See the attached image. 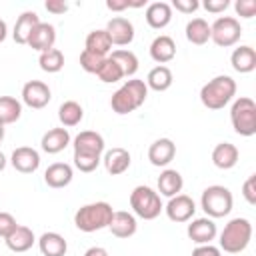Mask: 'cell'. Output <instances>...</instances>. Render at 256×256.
Instances as JSON below:
<instances>
[{
	"label": "cell",
	"mask_w": 256,
	"mask_h": 256,
	"mask_svg": "<svg viewBox=\"0 0 256 256\" xmlns=\"http://www.w3.org/2000/svg\"><path fill=\"white\" fill-rule=\"evenodd\" d=\"M242 36V26L234 16H220L210 24V40L216 46H234Z\"/></svg>",
	"instance_id": "obj_8"
},
{
	"label": "cell",
	"mask_w": 256,
	"mask_h": 256,
	"mask_svg": "<svg viewBox=\"0 0 256 256\" xmlns=\"http://www.w3.org/2000/svg\"><path fill=\"white\" fill-rule=\"evenodd\" d=\"M16 226H18V222L10 212H0V238L10 236L16 230Z\"/></svg>",
	"instance_id": "obj_39"
},
{
	"label": "cell",
	"mask_w": 256,
	"mask_h": 256,
	"mask_svg": "<svg viewBox=\"0 0 256 256\" xmlns=\"http://www.w3.org/2000/svg\"><path fill=\"white\" fill-rule=\"evenodd\" d=\"M112 214H114V210L108 202H104V200L90 202V204H84L76 210L74 224L82 232H96V230L108 228V224L112 220Z\"/></svg>",
	"instance_id": "obj_3"
},
{
	"label": "cell",
	"mask_w": 256,
	"mask_h": 256,
	"mask_svg": "<svg viewBox=\"0 0 256 256\" xmlns=\"http://www.w3.org/2000/svg\"><path fill=\"white\" fill-rule=\"evenodd\" d=\"M100 162H102L100 156H88V154H76L74 152V166L80 172H94Z\"/></svg>",
	"instance_id": "obj_38"
},
{
	"label": "cell",
	"mask_w": 256,
	"mask_h": 256,
	"mask_svg": "<svg viewBox=\"0 0 256 256\" xmlns=\"http://www.w3.org/2000/svg\"><path fill=\"white\" fill-rule=\"evenodd\" d=\"M232 204H234L232 192L226 186H220V184L208 186L200 196V206H202V210L206 212L208 218L228 216L230 210H232Z\"/></svg>",
	"instance_id": "obj_5"
},
{
	"label": "cell",
	"mask_w": 256,
	"mask_h": 256,
	"mask_svg": "<svg viewBox=\"0 0 256 256\" xmlns=\"http://www.w3.org/2000/svg\"><path fill=\"white\" fill-rule=\"evenodd\" d=\"M186 234H188V238H190L192 242H196V244L200 246V244H210V242L216 238L218 230H216L214 220L206 216V218H196V220H192V222L188 224V228H186Z\"/></svg>",
	"instance_id": "obj_15"
},
{
	"label": "cell",
	"mask_w": 256,
	"mask_h": 256,
	"mask_svg": "<svg viewBox=\"0 0 256 256\" xmlns=\"http://www.w3.org/2000/svg\"><path fill=\"white\" fill-rule=\"evenodd\" d=\"M186 40L196 46L206 44L210 40V24L204 18H192L186 24Z\"/></svg>",
	"instance_id": "obj_31"
},
{
	"label": "cell",
	"mask_w": 256,
	"mask_h": 256,
	"mask_svg": "<svg viewBox=\"0 0 256 256\" xmlns=\"http://www.w3.org/2000/svg\"><path fill=\"white\" fill-rule=\"evenodd\" d=\"M110 232L116 236V238H130L136 234L138 230V222H136V216L126 212V210H118L112 214V220L108 224Z\"/></svg>",
	"instance_id": "obj_17"
},
{
	"label": "cell",
	"mask_w": 256,
	"mask_h": 256,
	"mask_svg": "<svg viewBox=\"0 0 256 256\" xmlns=\"http://www.w3.org/2000/svg\"><path fill=\"white\" fill-rule=\"evenodd\" d=\"M44 8H46L48 12H52V14H64V12L68 10V4L62 2V0H46Z\"/></svg>",
	"instance_id": "obj_45"
},
{
	"label": "cell",
	"mask_w": 256,
	"mask_h": 256,
	"mask_svg": "<svg viewBox=\"0 0 256 256\" xmlns=\"http://www.w3.org/2000/svg\"><path fill=\"white\" fill-rule=\"evenodd\" d=\"M202 6H204V10H208L210 14H220V12H224V10L230 6V2H228V0H206Z\"/></svg>",
	"instance_id": "obj_43"
},
{
	"label": "cell",
	"mask_w": 256,
	"mask_h": 256,
	"mask_svg": "<svg viewBox=\"0 0 256 256\" xmlns=\"http://www.w3.org/2000/svg\"><path fill=\"white\" fill-rule=\"evenodd\" d=\"M4 140V124H0V142Z\"/></svg>",
	"instance_id": "obj_50"
},
{
	"label": "cell",
	"mask_w": 256,
	"mask_h": 256,
	"mask_svg": "<svg viewBox=\"0 0 256 256\" xmlns=\"http://www.w3.org/2000/svg\"><path fill=\"white\" fill-rule=\"evenodd\" d=\"M234 94H236L234 78L220 74V76H214L212 80H208L200 88V102L208 110H222L234 98Z\"/></svg>",
	"instance_id": "obj_2"
},
{
	"label": "cell",
	"mask_w": 256,
	"mask_h": 256,
	"mask_svg": "<svg viewBox=\"0 0 256 256\" xmlns=\"http://www.w3.org/2000/svg\"><path fill=\"white\" fill-rule=\"evenodd\" d=\"M38 248H40L42 256H66V252H68V244H66L64 236L58 232H44L38 238Z\"/></svg>",
	"instance_id": "obj_27"
},
{
	"label": "cell",
	"mask_w": 256,
	"mask_h": 256,
	"mask_svg": "<svg viewBox=\"0 0 256 256\" xmlns=\"http://www.w3.org/2000/svg\"><path fill=\"white\" fill-rule=\"evenodd\" d=\"M174 56H176V44H174V40L170 36L160 34V36H156L152 40V44H150V58L154 62H158V66L168 64L170 60H174Z\"/></svg>",
	"instance_id": "obj_19"
},
{
	"label": "cell",
	"mask_w": 256,
	"mask_h": 256,
	"mask_svg": "<svg viewBox=\"0 0 256 256\" xmlns=\"http://www.w3.org/2000/svg\"><path fill=\"white\" fill-rule=\"evenodd\" d=\"M252 240V224L248 218H232L220 232V250L228 254H238L246 250Z\"/></svg>",
	"instance_id": "obj_4"
},
{
	"label": "cell",
	"mask_w": 256,
	"mask_h": 256,
	"mask_svg": "<svg viewBox=\"0 0 256 256\" xmlns=\"http://www.w3.org/2000/svg\"><path fill=\"white\" fill-rule=\"evenodd\" d=\"M110 58H112L114 62H118V66L122 68V72H124L126 78H128V76H134V74L138 72V58H136L134 52H130V50H126V48H120V50H114V52L110 54Z\"/></svg>",
	"instance_id": "obj_34"
},
{
	"label": "cell",
	"mask_w": 256,
	"mask_h": 256,
	"mask_svg": "<svg viewBox=\"0 0 256 256\" xmlns=\"http://www.w3.org/2000/svg\"><path fill=\"white\" fill-rule=\"evenodd\" d=\"M230 64H232V68H234L236 72H240V74L252 72V70L256 68V50H254L252 46H248V44L234 48V52H232V56H230Z\"/></svg>",
	"instance_id": "obj_24"
},
{
	"label": "cell",
	"mask_w": 256,
	"mask_h": 256,
	"mask_svg": "<svg viewBox=\"0 0 256 256\" xmlns=\"http://www.w3.org/2000/svg\"><path fill=\"white\" fill-rule=\"evenodd\" d=\"M22 116V104L14 96H0V124H14Z\"/></svg>",
	"instance_id": "obj_33"
},
{
	"label": "cell",
	"mask_w": 256,
	"mask_h": 256,
	"mask_svg": "<svg viewBox=\"0 0 256 256\" xmlns=\"http://www.w3.org/2000/svg\"><path fill=\"white\" fill-rule=\"evenodd\" d=\"M84 50H90L94 54H100V56H106L110 50H112V42H110V36L104 28H96L92 32H88L86 36V42H84Z\"/></svg>",
	"instance_id": "obj_30"
},
{
	"label": "cell",
	"mask_w": 256,
	"mask_h": 256,
	"mask_svg": "<svg viewBox=\"0 0 256 256\" xmlns=\"http://www.w3.org/2000/svg\"><path fill=\"white\" fill-rule=\"evenodd\" d=\"M54 42H56V28L52 24H48V22H40L32 30V34L28 38V46L32 50L40 52V54L52 50L54 48Z\"/></svg>",
	"instance_id": "obj_16"
},
{
	"label": "cell",
	"mask_w": 256,
	"mask_h": 256,
	"mask_svg": "<svg viewBox=\"0 0 256 256\" xmlns=\"http://www.w3.org/2000/svg\"><path fill=\"white\" fill-rule=\"evenodd\" d=\"M176 156V144L170 138H158L148 148V160L152 166H168Z\"/></svg>",
	"instance_id": "obj_14"
},
{
	"label": "cell",
	"mask_w": 256,
	"mask_h": 256,
	"mask_svg": "<svg viewBox=\"0 0 256 256\" xmlns=\"http://www.w3.org/2000/svg\"><path fill=\"white\" fill-rule=\"evenodd\" d=\"M96 76H98L104 84H114V82H118V80L124 78V72H122V68L118 66V62H114L110 56H106V60H104V64L100 66V70H98Z\"/></svg>",
	"instance_id": "obj_36"
},
{
	"label": "cell",
	"mask_w": 256,
	"mask_h": 256,
	"mask_svg": "<svg viewBox=\"0 0 256 256\" xmlns=\"http://www.w3.org/2000/svg\"><path fill=\"white\" fill-rule=\"evenodd\" d=\"M10 164L14 170H18L22 174H32L40 166V154H38V150L30 148V146H18L10 156Z\"/></svg>",
	"instance_id": "obj_13"
},
{
	"label": "cell",
	"mask_w": 256,
	"mask_h": 256,
	"mask_svg": "<svg viewBox=\"0 0 256 256\" xmlns=\"http://www.w3.org/2000/svg\"><path fill=\"white\" fill-rule=\"evenodd\" d=\"M166 210V216L172 220V222H188L194 212H196V204L190 196L186 194H176L168 200V204L164 206Z\"/></svg>",
	"instance_id": "obj_10"
},
{
	"label": "cell",
	"mask_w": 256,
	"mask_h": 256,
	"mask_svg": "<svg viewBox=\"0 0 256 256\" xmlns=\"http://www.w3.org/2000/svg\"><path fill=\"white\" fill-rule=\"evenodd\" d=\"M146 96H148L146 82L138 78H130L112 94L110 106L116 114H130L146 102Z\"/></svg>",
	"instance_id": "obj_1"
},
{
	"label": "cell",
	"mask_w": 256,
	"mask_h": 256,
	"mask_svg": "<svg viewBox=\"0 0 256 256\" xmlns=\"http://www.w3.org/2000/svg\"><path fill=\"white\" fill-rule=\"evenodd\" d=\"M230 122L236 134L254 136L256 134V102L248 96L236 98L230 108Z\"/></svg>",
	"instance_id": "obj_6"
},
{
	"label": "cell",
	"mask_w": 256,
	"mask_h": 256,
	"mask_svg": "<svg viewBox=\"0 0 256 256\" xmlns=\"http://www.w3.org/2000/svg\"><path fill=\"white\" fill-rule=\"evenodd\" d=\"M106 8L112 12H122L130 8V0H106Z\"/></svg>",
	"instance_id": "obj_46"
},
{
	"label": "cell",
	"mask_w": 256,
	"mask_h": 256,
	"mask_svg": "<svg viewBox=\"0 0 256 256\" xmlns=\"http://www.w3.org/2000/svg\"><path fill=\"white\" fill-rule=\"evenodd\" d=\"M68 144H70V132L66 128H50L40 140V146L46 154H58Z\"/></svg>",
	"instance_id": "obj_23"
},
{
	"label": "cell",
	"mask_w": 256,
	"mask_h": 256,
	"mask_svg": "<svg viewBox=\"0 0 256 256\" xmlns=\"http://www.w3.org/2000/svg\"><path fill=\"white\" fill-rule=\"evenodd\" d=\"M242 196L246 198V202L250 206L256 204V174H250L246 178V182L242 184Z\"/></svg>",
	"instance_id": "obj_41"
},
{
	"label": "cell",
	"mask_w": 256,
	"mask_h": 256,
	"mask_svg": "<svg viewBox=\"0 0 256 256\" xmlns=\"http://www.w3.org/2000/svg\"><path fill=\"white\" fill-rule=\"evenodd\" d=\"M182 186H184V180H182V174L178 170L166 168V170L160 172V176H158V194H162L166 198H172V196L182 192Z\"/></svg>",
	"instance_id": "obj_26"
},
{
	"label": "cell",
	"mask_w": 256,
	"mask_h": 256,
	"mask_svg": "<svg viewBox=\"0 0 256 256\" xmlns=\"http://www.w3.org/2000/svg\"><path fill=\"white\" fill-rule=\"evenodd\" d=\"M172 80H174V76L168 66H154L146 76V86L156 92H164L172 86Z\"/></svg>",
	"instance_id": "obj_32"
},
{
	"label": "cell",
	"mask_w": 256,
	"mask_h": 256,
	"mask_svg": "<svg viewBox=\"0 0 256 256\" xmlns=\"http://www.w3.org/2000/svg\"><path fill=\"white\" fill-rule=\"evenodd\" d=\"M6 162H8V160H6V156H4L2 152H0V172H2L4 168H6Z\"/></svg>",
	"instance_id": "obj_49"
},
{
	"label": "cell",
	"mask_w": 256,
	"mask_h": 256,
	"mask_svg": "<svg viewBox=\"0 0 256 256\" xmlns=\"http://www.w3.org/2000/svg\"><path fill=\"white\" fill-rule=\"evenodd\" d=\"M172 20V6L168 2H152L146 6V22L154 30H162Z\"/></svg>",
	"instance_id": "obj_22"
},
{
	"label": "cell",
	"mask_w": 256,
	"mask_h": 256,
	"mask_svg": "<svg viewBox=\"0 0 256 256\" xmlns=\"http://www.w3.org/2000/svg\"><path fill=\"white\" fill-rule=\"evenodd\" d=\"M170 6L176 8L182 14H192V12H196L200 8V2L198 0H174Z\"/></svg>",
	"instance_id": "obj_42"
},
{
	"label": "cell",
	"mask_w": 256,
	"mask_h": 256,
	"mask_svg": "<svg viewBox=\"0 0 256 256\" xmlns=\"http://www.w3.org/2000/svg\"><path fill=\"white\" fill-rule=\"evenodd\" d=\"M4 242H6V246L12 250V252H26V250H30L32 246H34V242H36V236H34V232L28 228V226H16V230L10 234V236H6L4 238Z\"/></svg>",
	"instance_id": "obj_28"
},
{
	"label": "cell",
	"mask_w": 256,
	"mask_h": 256,
	"mask_svg": "<svg viewBox=\"0 0 256 256\" xmlns=\"http://www.w3.org/2000/svg\"><path fill=\"white\" fill-rule=\"evenodd\" d=\"M234 10L240 18H252L256 14V0H236Z\"/></svg>",
	"instance_id": "obj_40"
},
{
	"label": "cell",
	"mask_w": 256,
	"mask_h": 256,
	"mask_svg": "<svg viewBox=\"0 0 256 256\" xmlns=\"http://www.w3.org/2000/svg\"><path fill=\"white\" fill-rule=\"evenodd\" d=\"M130 208L136 216L144 220H154L164 210L160 194L150 186H136L130 192Z\"/></svg>",
	"instance_id": "obj_7"
},
{
	"label": "cell",
	"mask_w": 256,
	"mask_h": 256,
	"mask_svg": "<svg viewBox=\"0 0 256 256\" xmlns=\"http://www.w3.org/2000/svg\"><path fill=\"white\" fill-rule=\"evenodd\" d=\"M40 24V18L34 10H26L16 18L14 30H12V38L16 44H28V38L32 34V30Z\"/></svg>",
	"instance_id": "obj_20"
},
{
	"label": "cell",
	"mask_w": 256,
	"mask_h": 256,
	"mask_svg": "<svg viewBox=\"0 0 256 256\" xmlns=\"http://www.w3.org/2000/svg\"><path fill=\"white\" fill-rule=\"evenodd\" d=\"M238 162V148L230 142H220L212 150V164L220 170H230Z\"/></svg>",
	"instance_id": "obj_25"
},
{
	"label": "cell",
	"mask_w": 256,
	"mask_h": 256,
	"mask_svg": "<svg viewBox=\"0 0 256 256\" xmlns=\"http://www.w3.org/2000/svg\"><path fill=\"white\" fill-rule=\"evenodd\" d=\"M84 118V108L76 102V100H66L60 104L58 108V120L62 124V128H72L78 126Z\"/></svg>",
	"instance_id": "obj_29"
},
{
	"label": "cell",
	"mask_w": 256,
	"mask_h": 256,
	"mask_svg": "<svg viewBox=\"0 0 256 256\" xmlns=\"http://www.w3.org/2000/svg\"><path fill=\"white\" fill-rule=\"evenodd\" d=\"M6 36H8V26H6V22L0 18V44L6 40Z\"/></svg>",
	"instance_id": "obj_48"
},
{
	"label": "cell",
	"mask_w": 256,
	"mask_h": 256,
	"mask_svg": "<svg viewBox=\"0 0 256 256\" xmlns=\"http://www.w3.org/2000/svg\"><path fill=\"white\" fill-rule=\"evenodd\" d=\"M192 256H222V252L212 244H200L192 250Z\"/></svg>",
	"instance_id": "obj_44"
},
{
	"label": "cell",
	"mask_w": 256,
	"mask_h": 256,
	"mask_svg": "<svg viewBox=\"0 0 256 256\" xmlns=\"http://www.w3.org/2000/svg\"><path fill=\"white\" fill-rule=\"evenodd\" d=\"M38 64H40V68H42L44 72L56 74V72H60V70L64 68V54H62L58 48H52V50L42 52V54L38 56Z\"/></svg>",
	"instance_id": "obj_35"
},
{
	"label": "cell",
	"mask_w": 256,
	"mask_h": 256,
	"mask_svg": "<svg viewBox=\"0 0 256 256\" xmlns=\"http://www.w3.org/2000/svg\"><path fill=\"white\" fill-rule=\"evenodd\" d=\"M72 178H74L72 166L66 164V162H54L44 172V182L50 188H64V186H68L72 182Z\"/></svg>",
	"instance_id": "obj_21"
},
{
	"label": "cell",
	"mask_w": 256,
	"mask_h": 256,
	"mask_svg": "<svg viewBox=\"0 0 256 256\" xmlns=\"http://www.w3.org/2000/svg\"><path fill=\"white\" fill-rule=\"evenodd\" d=\"M104 60H106V56L94 54V52H90V50H82V52H80V66H82V70L88 72V74H98V70H100V66L104 64Z\"/></svg>",
	"instance_id": "obj_37"
},
{
	"label": "cell",
	"mask_w": 256,
	"mask_h": 256,
	"mask_svg": "<svg viewBox=\"0 0 256 256\" xmlns=\"http://www.w3.org/2000/svg\"><path fill=\"white\" fill-rule=\"evenodd\" d=\"M84 256H108V250L102 248V246H92L84 252Z\"/></svg>",
	"instance_id": "obj_47"
},
{
	"label": "cell",
	"mask_w": 256,
	"mask_h": 256,
	"mask_svg": "<svg viewBox=\"0 0 256 256\" xmlns=\"http://www.w3.org/2000/svg\"><path fill=\"white\" fill-rule=\"evenodd\" d=\"M102 162H104V168L110 176L124 174L130 168V152L126 148H120V146L110 148V150H106Z\"/></svg>",
	"instance_id": "obj_18"
},
{
	"label": "cell",
	"mask_w": 256,
	"mask_h": 256,
	"mask_svg": "<svg viewBox=\"0 0 256 256\" xmlns=\"http://www.w3.org/2000/svg\"><path fill=\"white\" fill-rule=\"evenodd\" d=\"M50 98H52V92H50L48 84L42 82V80H28L22 86V102L28 108L40 110V108L48 106Z\"/></svg>",
	"instance_id": "obj_9"
},
{
	"label": "cell",
	"mask_w": 256,
	"mask_h": 256,
	"mask_svg": "<svg viewBox=\"0 0 256 256\" xmlns=\"http://www.w3.org/2000/svg\"><path fill=\"white\" fill-rule=\"evenodd\" d=\"M74 152L76 154H88V156H100L102 158V152L106 148L104 144V138L102 134L94 132V130H84L80 132L76 138H74Z\"/></svg>",
	"instance_id": "obj_12"
},
{
	"label": "cell",
	"mask_w": 256,
	"mask_h": 256,
	"mask_svg": "<svg viewBox=\"0 0 256 256\" xmlns=\"http://www.w3.org/2000/svg\"><path fill=\"white\" fill-rule=\"evenodd\" d=\"M110 36V42L116 46H128L134 40V24L124 16H114L104 28Z\"/></svg>",
	"instance_id": "obj_11"
}]
</instances>
